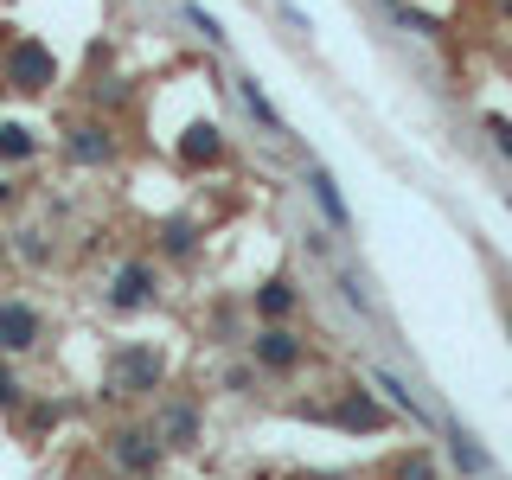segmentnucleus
<instances>
[{
  "mask_svg": "<svg viewBox=\"0 0 512 480\" xmlns=\"http://www.w3.org/2000/svg\"><path fill=\"white\" fill-rule=\"evenodd\" d=\"M103 455H109V468H116L122 480H154L160 474V436L154 429H141V423H122V429H109L103 436Z\"/></svg>",
  "mask_w": 512,
  "mask_h": 480,
  "instance_id": "f257e3e1",
  "label": "nucleus"
},
{
  "mask_svg": "<svg viewBox=\"0 0 512 480\" xmlns=\"http://www.w3.org/2000/svg\"><path fill=\"white\" fill-rule=\"evenodd\" d=\"M154 436L160 448H199V410L192 404H154Z\"/></svg>",
  "mask_w": 512,
  "mask_h": 480,
  "instance_id": "1a4fd4ad",
  "label": "nucleus"
},
{
  "mask_svg": "<svg viewBox=\"0 0 512 480\" xmlns=\"http://www.w3.org/2000/svg\"><path fill=\"white\" fill-rule=\"evenodd\" d=\"M372 384H378V391H384V397H391V410H404V416H410V423H416V429H436V416H429L423 404H416V397H410V384H404V378H397V372H384V365H378V372H372Z\"/></svg>",
  "mask_w": 512,
  "mask_h": 480,
  "instance_id": "f8f14e48",
  "label": "nucleus"
},
{
  "mask_svg": "<svg viewBox=\"0 0 512 480\" xmlns=\"http://www.w3.org/2000/svg\"><path fill=\"white\" fill-rule=\"evenodd\" d=\"M58 423V404H32V429H52Z\"/></svg>",
  "mask_w": 512,
  "mask_h": 480,
  "instance_id": "393cba45",
  "label": "nucleus"
},
{
  "mask_svg": "<svg viewBox=\"0 0 512 480\" xmlns=\"http://www.w3.org/2000/svg\"><path fill=\"white\" fill-rule=\"evenodd\" d=\"M237 96H244V109H250V116L269 128V135H288V122L276 116V103L263 96V84H256V77H237Z\"/></svg>",
  "mask_w": 512,
  "mask_h": 480,
  "instance_id": "2eb2a0df",
  "label": "nucleus"
},
{
  "mask_svg": "<svg viewBox=\"0 0 512 480\" xmlns=\"http://www.w3.org/2000/svg\"><path fill=\"white\" fill-rule=\"evenodd\" d=\"M192 244H199V224H192V218H167V224H160V250H167V256H192Z\"/></svg>",
  "mask_w": 512,
  "mask_h": 480,
  "instance_id": "dca6fc26",
  "label": "nucleus"
},
{
  "mask_svg": "<svg viewBox=\"0 0 512 480\" xmlns=\"http://www.w3.org/2000/svg\"><path fill=\"white\" fill-rule=\"evenodd\" d=\"M20 250L32 256V263H45V237L39 231H20Z\"/></svg>",
  "mask_w": 512,
  "mask_h": 480,
  "instance_id": "b1692460",
  "label": "nucleus"
},
{
  "mask_svg": "<svg viewBox=\"0 0 512 480\" xmlns=\"http://www.w3.org/2000/svg\"><path fill=\"white\" fill-rule=\"evenodd\" d=\"M506 333H512V295H506Z\"/></svg>",
  "mask_w": 512,
  "mask_h": 480,
  "instance_id": "bb28decb",
  "label": "nucleus"
},
{
  "mask_svg": "<svg viewBox=\"0 0 512 480\" xmlns=\"http://www.w3.org/2000/svg\"><path fill=\"white\" fill-rule=\"evenodd\" d=\"M314 416H327V423H340V429H365V436H378L384 423H391V416H384V404L372 391H359V384H352V391H340V404L333 410H314Z\"/></svg>",
  "mask_w": 512,
  "mask_h": 480,
  "instance_id": "0eeeda50",
  "label": "nucleus"
},
{
  "mask_svg": "<svg viewBox=\"0 0 512 480\" xmlns=\"http://www.w3.org/2000/svg\"><path fill=\"white\" fill-rule=\"evenodd\" d=\"M64 154H71L77 167H109V160H116V135H109V122H77L71 135H64Z\"/></svg>",
  "mask_w": 512,
  "mask_h": 480,
  "instance_id": "6e6552de",
  "label": "nucleus"
},
{
  "mask_svg": "<svg viewBox=\"0 0 512 480\" xmlns=\"http://www.w3.org/2000/svg\"><path fill=\"white\" fill-rule=\"evenodd\" d=\"M32 148L39 141H32L26 122H0V160H32Z\"/></svg>",
  "mask_w": 512,
  "mask_h": 480,
  "instance_id": "f3484780",
  "label": "nucleus"
},
{
  "mask_svg": "<svg viewBox=\"0 0 512 480\" xmlns=\"http://www.w3.org/2000/svg\"><path fill=\"white\" fill-rule=\"evenodd\" d=\"M45 340V314L32 308V301H0V359H20V352H32Z\"/></svg>",
  "mask_w": 512,
  "mask_h": 480,
  "instance_id": "39448f33",
  "label": "nucleus"
},
{
  "mask_svg": "<svg viewBox=\"0 0 512 480\" xmlns=\"http://www.w3.org/2000/svg\"><path fill=\"white\" fill-rule=\"evenodd\" d=\"M340 295H346L359 314H372V295H365V282H359V276H346V269H340Z\"/></svg>",
  "mask_w": 512,
  "mask_h": 480,
  "instance_id": "412c9836",
  "label": "nucleus"
},
{
  "mask_svg": "<svg viewBox=\"0 0 512 480\" xmlns=\"http://www.w3.org/2000/svg\"><path fill=\"white\" fill-rule=\"evenodd\" d=\"M180 160L186 167H218L224 160V128L218 122H192L186 141H180Z\"/></svg>",
  "mask_w": 512,
  "mask_h": 480,
  "instance_id": "9d476101",
  "label": "nucleus"
},
{
  "mask_svg": "<svg viewBox=\"0 0 512 480\" xmlns=\"http://www.w3.org/2000/svg\"><path fill=\"white\" fill-rule=\"evenodd\" d=\"M487 135H493V148L512 160V122H506V116H487Z\"/></svg>",
  "mask_w": 512,
  "mask_h": 480,
  "instance_id": "4be33fe9",
  "label": "nucleus"
},
{
  "mask_svg": "<svg viewBox=\"0 0 512 480\" xmlns=\"http://www.w3.org/2000/svg\"><path fill=\"white\" fill-rule=\"evenodd\" d=\"M301 359H308V340H295V333H288L282 320H269V327L250 340V365H256V372L288 378V372H301Z\"/></svg>",
  "mask_w": 512,
  "mask_h": 480,
  "instance_id": "7ed1b4c3",
  "label": "nucleus"
},
{
  "mask_svg": "<svg viewBox=\"0 0 512 480\" xmlns=\"http://www.w3.org/2000/svg\"><path fill=\"white\" fill-rule=\"evenodd\" d=\"M391 480H436V461H429L423 448H416V455H404V461L391 468Z\"/></svg>",
  "mask_w": 512,
  "mask_h": 480,
  "instance_id": "6ab92c4d",
  "label": "nucleus"
},
{
  "mask_svg": "<svg viewBox=\"0 0 512 480\" xmlns=\"http://www.w3.org/2000/svg\"><path fill=\"white\" fill-rule=\"evenodd\" d=\"M0 77H7L13 90H26V96L52 90V84H58V58H52V45H39V39H13V45H7V58H0Z\"/></svg>",
  "mask_w": 512,
  "mask_h": 480,
  "instance_id": "f03ea898",
  "label": "nucleus"
},
{
  "mask_svg": "<svg viewBox=\"0 0 512 480\" xmlns=\"http://www.w3.org/2000/svg\"><path fill=\"white\" fill-rule=\"evenodd\" d=\"M20 397H26V384H20V372H13V365L0 359V410H20Z\"/></svg>",
  "mask_w": 512,
  "mask_h": 480,
  "instance_id": "aec40b11",
  "label": "nucleus"
},
{
  "mask_svg": "<svg viewBox=\"0 0 512 480\" xmlns=\"http://www.w3.org/2000/svg\"><path fill=\"white\" fill-rule=\"evenodd\" d=\"M186 20H192V26H199V32H205V39H212V45L224 39V32H218V20H212V13H205V7H186Z\"/></svg>",
  "mask_w": 512,
  "mask_h": 480,
  "instance_id": "5701e85b",
  "label": "nucleus"
},
{
  "mask_svg": "<svg viewBox=\"0 0 512 480\" xmlns=\"http://www.w3.org/2000/svg\"><path fill=\"white\" fill-rule=\"evenodd\" d=\"M308 192H314L320 218H327L333 231H352V212H346V199H340V186H333V173H327V167H308Z\"/></svg>",
  "mask_w": 512,
  "mask_h": 480,
  "instance_id": "9b49d317",
  "label": "nucleus"
},
{
  "mask_svg": "<svg viewBox=\"0 0 512 480\" xmlns=\"http://www.w3.org/2000/svg\"><path fill=\"white\" fill-rule=\"evenodd\" d=\"M154 295H160V276H154V263H122L116 269V282H109V308L116 314H141V308H154Z\"/></svg>",
  "mask_w": 512,
  "mask_h": 480,
  "instance_id": "423d86ee",
  "label": "nucleus"
},
{
  "mask_svg": "<svg viewBox=\"0 0 512 480\" xmlns=\"http://www.w3.org/2000/svg\"><path fill=\"white\" fill-rule=\"evenodd\" d=\"M7 199H13V186H7V180H0V205H7Z\"/></svg>",
  "mask_w": 512,
  "mask_h": 480,
  "instance_id": "a878e982",
  "label": "nucleus"
},
{
  "mask_svg": "<svg viewBox=\"0 0 512 480\" xmlns=\"http://www.w3.org/2000/svg\"><path fill=\"white\" fill-rule=\"evenodd\" d=\"M384 13H391V20H397V26H410V32H429V39H436V32H442L436 20H429V13H410V7H404V0H384Z\"/></svg>",
  "mask_w": 512,
  "mask_h": 480,
  "instance_id": "a211bd4d",
  "label": "nucleus"
},
{
  "mask_svg": "<svg viewBox=\"0 0 512 480\" xmlns=\"http://www.w3.org/2000/svg\"><path fill=\"white\" fill-rule=\"evenodd\" d=\"M0 263H7V237H0Z\"/></svg>",
  "mask_w": 512,
  "mask_h": 480,
  "instance_id": "cd10ccee",
  "label": "nucleus"
},
{
  "mask_svg": "<svg viewBox=\"0 0 512 480\" xmlns=\"http://www.w3.org/2000/svg\"><path fill=\"white\" fill-rule=\"evenodd\" d=\"M448 455H455V468H461V474H487V468H493L487 448H480L461 423H448Z\"/></svg>",
  "mask_w": 512,
  "mask_h": 480,
  "instance_id": "4468645a",
  "label": "nucleus"
},
{
  "mask_svg": "<svg viewBox=\"0 0 512 480\" xmlns=\"http://www.w3.org/2000/svg\"><path fill=\"white\" fill-rule=\"evenodd\" d=\"M167 378V359L154 346H122L116 352V397H154Z\"/></svg>",
  "mask_w": 512,
  "mask_h": 480,
  "instance_id": "20e7f679",
  "label": "nucleus"
},
{
  "mask_svg": "<svg viewBox=\"0 0 512 480\" xmlns=\"http://www.w3.org/2000/svg\"><path fill=\"white\" fill-rule=\"evenodd\" d=\"M256 314H263V320H288V314H295V282L269 276L263 288H256Z\"/></svg>",
  "mask_w": 512,
  "mask_h": 480,
  "instance_id": "ddd939ff",
  "label": "nucleus"
}]
</instances>
